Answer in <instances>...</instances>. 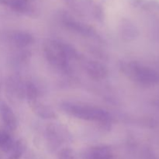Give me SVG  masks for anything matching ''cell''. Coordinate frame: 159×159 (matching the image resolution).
Segmentation results:
<instances>
[{"instance_id":"1","label":"cell","mask_w":159,"mask_h":159,"mask_svg":"<svg viewBox=\"0 0 159 159\" xmlns=\"http://www.w3.org/2000/svg\"><path fill=\"white\" fill-rule=\"evenodd\" d=\"M66 113L79 119L95 122H106L109 120L108 113L97 107L87 105L66 103L63 106Z\"/></svg>"},{"instance_id":"2","label":"cell","mask_w":159,"mask_h":159,"mask_svg":"<svg viewBox=\"0 0 159 159\" xmlns=\"http://www.w3.org/2000/svg\"><path fill=\"white\" fill-rule=\"evenodd\" d=\"M123 71L130 79L143 85H155L159 82V73L136 62L125 64L123 66Z\"/></svg>"},{"instance_id":"3","label":"cell","mask_w":159,"mask_h":159,"mask_svg":"<svg viewBox=\"0 0 159 159\" xmlns=\"http://www.w3.org/2000/svg\"><path fill=\"white\" fill-rule=\"evenodd\" d=\"M67 48L55 41H48L44 46V53L47 59L51 64L59 68L66 65L68 59Z\"/></svg>"},{"instance_id":"4","label":"cell","mask_w":159,"mask_h":159,"mask_svg":"<svg viewBox=\"0 0 159 159\" xmlns=\"http://www.w3.org/2000/svg\"><path fill=\"white\" fill-rule=\"evenodd\" d=\"M0 115L8 128L14 130L16 127V118L10 107L6 102L0 101Z\"/></svg>"},{"instance_id":"5","label":"cell","mask_w":159,"mask_h":159,"mask_svg":"<svg viewBox=\"0 0 159 159\" xmlns=\"http://www.w3.org/2000/svg\"><path fill=\"white\" fill-rule=\"evenodd\" d=\"M86 70L89 74L96 79H103L107 74L105 67L97 62H89L86 65Z\"/></svg>"},{"instance_id":"6","label":"cell","mask_w":159,"mask_h":159,"mask_svg":"<svg viewBox=\"0 0 159 159\" xmlns=\"http://www.w3.org/2000/svg\"><path fill=\"white\" fill-rule=\"evenodd\" d=\"M89 159H113V155L108 148L98 147L91 151Z\"/></svg>"},{"instance_id":"7","label":"cell","mask_w":159,"mask_h":159,"mask_svg":"<svg viewBox=\"0 0 159 159\" xmlns=\"http://www.w3.org/2000/svg\"><path fill=\"white\" fill-rule=\"evenodd\" d=\"M6 6L20 12H26L30 9L29 0H8Z\"/></svg>"},{"instance_id":"8","label":"cell","mask_w":159,"mask_h":159,"mask_svg":"<svg viewBox=\"0 0 159 159\" xmlns=\"http://www.w3.org/2000/svg\"><path fill=\"white\" fill-rule=\"evenodd\" d=\"M12 39L15 43L18 46H26L29 44L32 40V37L29 34H26L25 33L16 32L12 36Z\"/></svg>"},{"instance_id":"9","label":"cell","mask_w":159,"mask_h":159,"mask_svg":"<svg viewBox=\"0 0 159 159\" xmlns=\"http://www.w3.org/2000/svg\"><path fill=\"white\" fill-rule=\"evenodd\" d=\"M0 147L5 152L11 150L12 148V140L6 132L0 130Z\"/></svg>"},{"instance_id":"10","label":"cell","mask_w":159,"mask_h":159,"mask_svg":"<svg viewBox=\"0 0 159 159\" xmlns=\"http://www.w3.org/2000/svg\"><path fill=\"white\" fill-rule=\"evenodd\" d=\"M12 152L11 154L9 159H20L23 154V146L20 143H16L14 146H12Z\"/></svg>"},{"instance_id":"11","label":"cell","mask_w":159,"mask_h":159,"mask_svg":"<svg viewBox=\"0 0 159 159\" xmlns=\"http://www.w3.org/2000/svg\"><path fill=\"white\" fill-rule=\"evenodd\" d=\"M65 1L68 4H73V3L75 2V0H65Z\"/></svg>"}]
</instances>
